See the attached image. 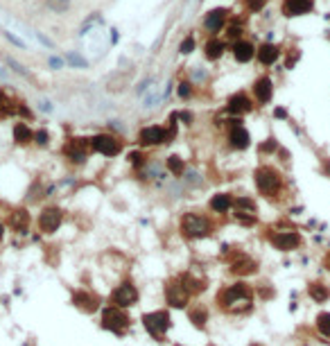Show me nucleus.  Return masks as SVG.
<instances>
[{
    "label": "nucleus",
    "instance_id": "f257e3e1",
    "mask_svg": "<svg viewBox=\"0 0 330 346\" xmlns=\"http://www.w3.org/2000/svg\"><path fill=\"white\" fill-rule=\"evenodd\" d=\"M217 301L222 303V308L226 312L233 314H242L251 310V303H253V292L247 283H235V285H229L222 294L217 296Z\"/></svg>",
    "mask_w": 330,
    "mask_h": 346
},
{
    "label": "nucleus",
    "instance_id": "f03ea898",
    "mask_svg": "<svg viewBox=\"0 0 330 346\" xmlns=\"http://www.w3.org/2000/svg\"><path fill=\"white\" fill-rule=\"evenodd\" d=\"M253 179H256V186H258L260 195H265V197H274L276 192L281 190V183H283L278 170H274L271 165H260L258 170L253 172Z\"/></svg>",
    "mask_w": 330,
    "mask_h": 346
},
{
    "label": "nucleus",
    "instance_id": "7ed1b4c3",
    "mask_svg": "<svg viewBox=\"0 0 330 346\" xmlns=\"http://www.w3.org/2000/svg\"><path fill=\"white\" fill-rule=\"evenodd\" d=\"M181 231L188 238H206V235H211L213 224L211 219L199 213H186L181 217Z\"/></svg>",
    "mask_w": 330,
    "mask_h": 346
},
{
    "label": "nucleus",
    "instance_id": "20e7f679",
    "mask_svg": "<svg viewBox=\"0 0 330 346\" xmlns=\"http://www.w3.org/2000/svg\"><path fill=\"white\" fill-rule=\"evenodd\" d=\"M102 328L111 330L116 335H124L129 328V317L122 312V308H107L102 312Z\"/></svg>",
    "mask_w": 330,
    "mask_h": 346
},
{
    "label": "nucleus",
    "instance_id": "39448f33",
    "mask_svg": "<svg viewBox=\"0 0 330 346\" xmlns=\"http://www.w3.org/2000/svg\"><path fill=\"white\" fill-rule=\"evenodd\" d=\"M143 324L154 339H163V335L167 333V328H170V314H167L165 310L149 312L143 317Z\"/></svg>",
    "mask_w": 330,
    "mask_h": 346
},
{
    "label": "nucleus",
    "instance_id": "423d86ee",
    "mask_svg": "<svg viewBox=\"0 0 330 346\" xmlns=\"http://www.w3.org/2000/svg\"><path fill=\"white\" fill-rule=\"evenodd\" d=\"M88 145H91V150H95V152H99V154H104V156H116V154H120V150H122V143H120L116 136H111V134L93 136V138L88 140Z\"/></svg>",
    "mask_w": 330,
    "mask_h": 346
},
{
    "label": "nucleus",
    "instance_id": "0eeeda50",
    "mask_svg": "<svg viewBox=\"0 0 330 346\" xmlns=\"http://www.w3.org/2000/svg\"><path fill=\"white\" fill-rule=\"evenodd\" d=\"M136 301H138V290H136V285L129 281L122 283V285H118L111 294L113 308H129V306H134Z\"/></svg>",
    "mask_w": 330,
    "mask_h": 346
},
{
    "label": "nucleus",
    "instance_id": "6e6552de",
    "mask_svg": "<svg viewBox=\"0 0 330 346\" xmlns=\"http://www.w3.org/2000/svg\"><path fill=\"white\" fill-rule=\"evenodd\" d=\"M231 208L235 211V217H238L242 224H251V222H256V217H258V206H256V202L249 197H238Z\"/></svg>",
    "mask_w": 330,
    "mask_h": 346
},
{
    "label": "nucleus",
    "instance_id": "1a4fd4ad",
    "mask_svg": "<svg viewBox=\"0 0 330 346\" xmlns=\"http://www.w3.org/2000/svg\"><path fill=\"white\" fill-rule=\"evenodd\" d=\"M188 296H190V292L183 287V283L179 279H174V281H170L165 285V299H167V303H170L172 308H183V306H188Z\"/></svg>",
    "mask_w": 330,
    "mask_h": 346
},
{
    "label": "nucleus",
    "instance_id": "9d476101",
    "mask_svg": "<svg viewBox=\"0 0 330 346\" xmlns=\"http://www.w3.org/2000/svg\"><path fill=\"white\" fill-rule=\"evenodd\" d=\"M271 244L281 251H292L301 244V235L296 231H278V233H271Z\"/></svg>",
    "mask_w": 330,
    "mask_h": 346
},
{
    "label": "nucleus",
    "instance_id": "9b49d317",
    "mask_svg": "<svg viewBox=\"0 0 330 346\" xmlns=\"http://www.w3.org/2000/svg\"><path fill=\"white\" fill-rule=\"evenodd\" d=\"M88 147H91V145H88L84 138H70L64 147V154L72 161V163H84V161H86Z\"/></svg>",
    "mask_w": 330,
    "mask_h": 346
},
{
    "label": "nucleus",
    "instance_id": "f8f14e48",
    "mask_svg": "<svg viewBox=\"0 0 330 346\" xmlns=\"http://www.w3.org/2000/svg\"><path fill=\"white\" fill-rule=\"evenodd\" d=\"M59 224H61V211H59L57 206H50V208H45V211L41 213V217H39L41 231H45V233H52V231L59 229Z\"/></svg>",
    "mask_w": 330,
    "mask_h": 346
},
{
    "label": "nucleus",
    "instance_id": "ddd939ff",
    "mask_svg": "<svg viewBox=\"0 0 330 346\" xmlns=\"http://www.w3.org/2000/svg\"><path fill=\"white\" fill-rule=\"evenodd\" d=\"M314 7V0H283V14L287 18L303 16Z\"/></svg>",
    "mask_w": 330,
    "mask_h": 346
},
{
    "label": "nucleus",
    "instance_id": "4468645a",
    "mask_svg": "<svg viewBox=\"0 0 330 346\" xmlns=\"http://www.w3.org/2000/svg\"><path fill=\"white\" fill-rule=\"evenodd\" d=\"M253 95L256 100H258L260 104H267L271 100V95H274V82H271V77H258V80L253 82Z\"/></svg>",
    "mask_w": 330,
    "mask_h": 346
},
{
    "label": "nucleus",
    "instance_id": "2eb2a0df",
    "mask_svg": "<svg viewBox=\"0 0 330 346\" xmlns=\"http://www.w3.org/2000/svg\"><path fill=\"white\" fill-rule=\"evenodd\" d=\"M140 145H159V143H167L165 129L159 127V125H151V127H145L138 136Z\"/></svg>",
    "mask_w": 330,
    "mask_h": 346
},
{
    "label": "nucleus",
    "instance_id": "dca6fc26",
    "mask_svg": "<svg viewBox=\"0 0 330 346\" xmlns=\"http://www.w3.org/2000/svg\"><path fill=\"white\" fill-rule=\"evenodd\" d=\"M251 109H253V102L244 95V93H238V95H233L231 100H229V104H226V113H231V115H242V113H249Z\"/></svg>",
    "mask_w": 330,
    "mask_h": 346
},
{
    "label": "nucleus",
    "instance_id": "f3484780",
    "mask_svg": "<svg viewBox=\"0 0 330 346\" xmlns=\"http://www.w3.org/2000/svg\"><path fill=\"white\" fill-rule=\"evenodd\" d=\"M226 9H213V12H208V16L204 18V28L208 30L211 34H217L219 30L224 28V20H226Z\"/></svg>",
    "mask_w": 330,
    "mask_h": 346
},
{
    "label": "nucleus",
    "instance_id": "a211bd4d",
    "mask_svg": "<svg viewBox=\"0 0 330 346\" xmlns=\"http://www.w3.org/2000/svg\"><path fill=\"white\" fill-rule=\"evenodd\" d=\"M229 143H231V147H235V150H247L251 145V136L242 125H233L231 134H229Z\"/></svg>",
    "mask_w": 330,
    "mask_h": 346
},
{
    "label": "nucleus",
    "instance_id": "6ab92c4d",
    "mask_svg": "<svg viewBox=\"0 0 330 346\" xmlns=\"http://www.w3.org/2000/svg\"><path fill=\"white\" fill-rule=\"evenodd\" d=\"M258 269V265L253 263V258H249L247 254H238L235 258L231 260V271L233 274H253Z\"/></svg>",
    "mask_w": 330,
    "mask_h": 346
},
{
    "label": "nucleus",
    "instance_id": "aec40b11",
    "mask_svg": "<svg viewBox=\"0 0 330 346\" xmlns=\"http://www.w3.org/2000/svg\"><path fill=\"white\" fill-rule=\"evenodd\" d=\"M233 57L240 61V64H247L256 57V48L253 43H249V41H235L233 43Z\"/></svg>",
    "mask_w": 330,
    "mask_h": 346
},
{
    "label": "nucleus",
    "instance_id": "412c9836",
    "mask_svg": "<svg viewBox=\"0 0 330 346\" xmlns=\"http://www.w3.org/2000/svg\"><path fill=\"white\" fill-rule=\"evenodd\" d=\"M278 55H281V50H278V45H274V43H263L256 50V57H258V61L263 66H271L278 59Z\"/></svg>",
    "mask_w": 330,
    "mask_h": 346
},
{
    "label": "nucleus",
    "instance_id": "4be33fe9",
    "mask_svg": "<svg viewBox=\"0 0 330 346\" xmlns=\"http://www.w3.org/2000/svg\"><path fill=\"white\" fill-rule=\"evenodd\" d=\"M72 303H75L77 308H82V310H86V312L97 310V306H99L97 296L88 294V292H75V294H72Z\"/></svg>",
    "mask_w": 330,
    "mask_h": 346
},
{
    "label": "nucleus",
    "instance_id": "5701e85b",
    "mask_svg": "<svg viewBox=\"0 0 330 346\" xmlns=\"http://www.w3.org/2000/svg\"><path fill=\"white\" fill-rule=\"evenodd\" d=\"M30 140H34V132L28 127L25 122H16L14 125V143L16 145H28Z\"/></svg>",
    "mask_w": 330,
    "mask_h": 346
},
{
    "label": "nucleus",
    "instance_id": "b1692460",
    "mask_svg": "<svg viewBox=\"0 0 330 346\" xmlns=\"http://www.w3.org/2000/svg\"><path fill=\"white\" fill-rule=\"evenodd\" d=\"M308 292H310V296H312L317 303L328 301V296H330L328 285H323V283H310V285H308Z\"/></svg>",
    "mask_w": 330,
    "mask_h": 346
},
{
    "label": "nucleus",
    "instance_id": "393cba45",
    "mask_svg": "<svg viewBox=\"0 0 330 346\" xmlns=\"http://www.w3.org/2000/svg\"><path fill=\"white\" fill-rule=\"evenodd\" d=\"M224 55V41H219V39H211L206 43V59H219V57Z\"/></svg>",
    "mask_w": 330,
    "mask_h": 346
},
{
    "label": "nucleus",
    "instance_id": "a878e982",
    "mask_svg": "<svg viewBox=\"0 0 330 346\" xmlns=\"http://www.w3.org/2000/svg\"><path fill=\"white\" fill-rule=\"evenodd\" d=\"M28 224H30V213L25 208H18V211L12 213V227L16 231H25Z\"/></svg>",
    "mask_w": 330,
    "mask_h": 346
},
{
    "label": "nucleus",
    "instance_id": "bb28decb",
    "mask_svg": "<svg viewBox=\"0 0 330 346\" xmlns=\"http://www.w3.org/2000/svg\"><path fill=\"white\" fill-rule=\"evenodd\" d=\"M231 206H233V202H231V197L229 195H215L211 199V208L215 213H226Z\"/></svg>",
    "mask_w": 330,
    "mask_h": 346
},
{
    "label": "nucleus",
    "instance_id": "cd10ccee",
    "mask_svg": "<svg viewBox=\"0 0 330 346\" xmlns=\"http://www.w3.org/2000/svg\"><path fill=\"white\" fill-rule=\"evenodd\" d=\"M206 319H208V312L204 310L201 306H197V308H192V310H190V322L195 324L197 328H204V326H206Z\"/></svg>",
    "mask_w": 330,
    "mask_h": 346
},
{
    "label": "nucleus",
    "instance_id": "c85d7f7f",
    "mask_svg": "<svg viewBox=\"0 0 330 346\" xmlns=\"http://www.w3.org/2000/svg\"><path fill=\"white\" fill-rule=\"evenodd\" d=\"M165 163H167V170H170L174 177H181V175H183V167H186V165H183V159H181V156H174V154L167 156Z\"/></svg>",
    "mask_w": 330,
    "mask_h": 346
},
{
    "label": "nucleus",
    "instance_id": "c756f323",
    "mask_svg": "<svg viewBox=\"0 0 330 346\" xmlns=\"http://www.w3.org/2000/svg\"><path fill=\"white\" fill-rule=\"evenodd\" d=\"M317 330L323 335L326 339H330V312H321L317 317Z\"/></svg>",
    "mask_w": 330,
    "mask_h": 346
},
{
    "label": "nucleus",
    "instance_id": "7c9ffc66",
    "mask_svg": "<svg viewBox=\"0 0 330 346\" xmlns=\"http://www.w3.org/2000/svg\"><path fill=\"white\" fill-rule=\"evenodd\" d=\"M48 7L57 14H64V12H68V7H70V0H48Z\"/></svg>",
    "mask_w": 330,
    "mask_h": 346
},
{
    "label": "nucleus",
    "instance_id": "2f4dec72",
    "mask_svg": "<svg viewBox=\"0 0 330 346\" xmlns=\"http://www.w3.org/2000/svg\"><path fill=\"white\" fill-rule=\"evenodd\" d=\"M192 50H195V36H186L179 45V52L181 55H190Z\"/></svg>",
    "mask_w": 330,
    "mask_h": 346
},
{
    "label": "nucleus",
    "instance_id": "473e14b6",
    "mask_svg": "<svg viewBox=\"0 0 330 346\" xmlns=\"http://www.w3.org/2000/svg\"><path fill=\"white\" fill-rule=\"evenodd\" d=\"M48 140H50V134L45 132V129H39V132H34V143H36V145L45 147V145H48Z\"/></svg>",
    "mask_w": 330,
    "mask_h": 346
},
{
    "label": "nucleus",
    "instance_id": "72a5a7b5",
    "mask_svg": "<svg viewBox=\"0 0 330 346\" xmlns=\"http://www.w3.org/2000/svg\"><path fill=\"white\" fill-rule=\"evenodd\" d=\"M66 59H68V61H70V64H72V66H80V68H86V66H88V61H86V59H84V57H80V55H75V52H70V55H68V57H66Z\"/></svg>",
    "mask_w": 330,
    "mask_h": 346
},
{
    "label": "nucleus",
    "instance_id": "f704fd0d",
    "mask_svg": "<svg viewBox=\"0 0 330 346\" xmlns=\"http://www.w3.org/2000/svg\"><path fill=\"white\" fill-rule=\"evenodd\" d=\"M267 5V0H247V7L251 9V12H260Z\"/></svg>",
    "mask_w": 330,
    "mask_h": 346
},
{
    "label": "nucleus",
    "instance_id": "c9c22d12",
    "mask_svg": "<svg viewBox=\"0 0 330 346\" xmlns=\"http://www.w3.org/2000/svg\"><path fill=\"white\" fill-rule=\"evenodd\" d=\"M129 161H132V165L140 167L143 165V154H140V152H132V154H129Z\"/></svg>",
    "mask_w": 330,
    "mask_h": 346
},
{
    "label": "nucleus",
    "instance_id": "e433bc0d",
    "mask_svg": "<svg viewBox=\"0 0 330 346\" xmlns=\"http://www.w3.org/2000/svg\"><path fill=\"white\" fill-rule=\"evenodd\" d=\"M179 95L181 97H190V82H181L179 84Z\"/></svg>",
    "mask_w": 330,
    "mask_h": 346
},
{
    "label": "nucleus",
    "instance_id": "4c0bfd02",
    "mask_svg": "<svg viewBox=\"0 0 330 346\" xmlns=\"http://www.w3.org/2000/svg\"><path fill=\"white\" fill-rule=\"evenodd\" d=\"M276 147H278V145H276V140H274V138H269L267 143L260 145V152H274Z\"/></svg>",
    "mask_w": 330,
    "mask_h": 346
},
{
    "label": "nucleus",
    "instance_id": "58836bf2",
    "mask_svg": "<svg viewBox=\"0 0 330 346\" xmlns=\"http://www.w3.org/2000/svg\"><path fill=\"white\" fill-rule=\"evenodd\" d=\"M229 39H238L240 41V36H242V28H240V25H238V28H235V25H233V28H229Z\"/></svg>",
    "mask_w": 330,
    "mask_h": 346
},
{
    "label": "nucleus",
    "instance_id": "ea45409f",
    "mask_svg": "<svg viewBox=\"0 0 330 346\" xmlns=\"http://www.w3.org/2000/svg\"><path fill=\"white\" fill-rule=\"evenodd\" d=\"M7 64L12 66V68H14V70H16V72H20V75H25V77H28V70H25V68L20 66L18 61H14V59H7Z\"/></svg>",
    "mask_w": 330,
    "mask_h": 346
},
{
    "label": "nucleus",
    "instance_id": "a19ab883",
    "mask_svg": "<svg viewBox=\"0 0 330 346\" xmlns=\"http://www.w3.org/2000/svg\"><path fill=\"white\" fill-rule=\"evenodd\" d=\"M5 36H7V39L9 41H12V43L14 45H18V48H25V43H23V41H20V39H16V36H14V34H9V32H3Z\"/></svg>",
    "mask_w": 330,
    "mask_h": 346
},
{
    "label": "nucleus",
    "instance_id": "79ce46f5",
    "mask_svg": "<svg viewBox=\"0 0 330 346\" xmlns=\"http://www.w3.org/2000/svg\"><path fill=\"white\" fill-rule=\"evenodd\" d=\"M50 66L52 68H61L64 66V59H59V57H50Z\"/></svg>",
    "mask_w": 330,
    "mask_h": 346
},
{
    "label": "nucleus",
    "instance_id": "37998d69",
    "mask_svg": "<svg viewBox=\"0 0 330 346\" xmlns=\"http://www.w3.org/2000/svg\"><path fill=\"white\" fill-rule=\"evenodd\" d=\"M179 118H181V120H183V122H186V125H190L192 115H190V113H188V111H181V113H179Z\"/></svg>",
    "mask_w": 330,
    "mask_h": 346
},
{
    "label": "nucleus",
    "instance_id": "c03bdc74",
    "mask_svg": "<svg viewBox=\"0 0 330 346\" xmlns=\"http://www.w3.org/2000/svg\"><path fill=\"white\" fill-rule=\"evenodd\" d=\"M276 118H287V111H285V109H276Z\"/></svg>",
    "mask_w": 330,
    "mask_h": 346
},
{
    "label": "nucleus",
    "instance_id": "a18cd8bd",
    "mask_svg": "<svg viewBox=\"0 0 330 346\" xmlns=\"http://www.w3.org/2000/svg\"><path fill=\"white\" fill-rule=\"evenodd\" d=\"M36 36H39V41H41V43H45V45H52L50 41H48V39H45V36H43V34H36Z\"/></svg>",
    "mask_w": 330,
    "mask_h": 346
},
{
    "label": "nucleus",
    "instance_id": "49530a36",
    "mask_svg": "<svg viewBox=\"0 0 330 346\" xmlns=\"http://www.w3.org/2000/svg\"><path fill=\"white\" fill-rule=\"evenodd\" d=\"M41 109H43V111H52V107H50V102H41Z\"/></svg>",
    "mask_w": 330,
    "mask_h": 346
},
{
    "label": "nucleus",
    "instance_id": "de8ad7c7",
    "mask_svg": "<svg viewBox=\"0 0 330 346\" xmlns=\"http://www.w3.org/2000/svg\"><path fill=\"white\" fill-rule=\"evenodd\" d=\"M3 235H5V227L0 224V240H3Z\"/></svg>",
    "mask_w": 330,
    "mask_h": 346
},
{
    "label": "nucleus",
    "instance_id": "09e8293b",
    "mask_svg": "<svg viewBox=\"0 0 330 346\" xmlns=\"http://www.w3.org/2000/svg\"><path fill=\"white\" fill-rule=\"evenodd\" d=\"M326 267H328V269H330V256H328V258H326Z\"/></svg>",
    "mask_w": 330,
    "mask_h": 346
},
{
    "label": "nucleus",
    "instance_id": "8fccbe9b",
    "mask_svg": "<svg viewBox=\"0 0 330 346\" xmlns=\"http://www.w3.org/2000/svg\"><path fill=\"white\" fill-rule=\"evenodd\" d=\"M0 80H5V70H0Z\"/></svg>",
    "mask_w": 330,
    "mask_h": 346
},
{
    "label": "nucleus",
    "instance_id": "3c124183",
    "mask_svg": "<svg viewBox=\"0 0 330 346\" xmlns=\"http://www.w3.org/2000/svg\"><path fill=\"white\" fill-rule=\"evenodd\" d=\"M253 346H256V344H253Z\"/></svg>",
    "mask_w": 330,
    "mask_h": 346
}]
</instances>
